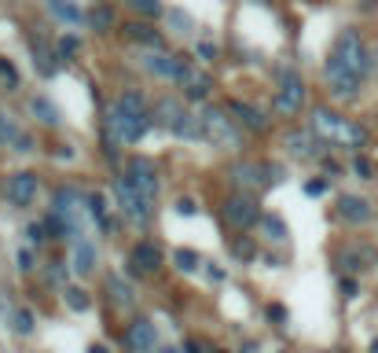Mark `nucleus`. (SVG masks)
<instances>
[{"label":"nucleus","instance_id":"a19ab883","mask_svg":"<svg viewBox=\"0 0 378 353\" xmlns=\"http://www.w3.org/2000/svg\"><path fill=\"white\" fill-rule=\"evenodd\" d=\"M195 210H199V206H195L191 199H180V202H177V213H180V217H191Z\"/></svg>","mask_w":378,"mask_h":353},{"label":"nucleus","instance_id":"49530a36","mask_svg":"<svg viewBox=\"0 0 378 353\" xmlns=\"http://www.w3.org/2000/svg\"><path fill=\"white\" fill-rule=\"evenodd\" d=\"M15 151H23V155H26V151H34V144H30V136H19V144H15Z\"/></svg>","mask_w":378,"mask_h":353},{"label":"nucleus","instance_id":"7ed1b4c3","mask_svg":"<svg viewBox=\"0 0 378 353\" xmlns=\"http://www.w3.org/2000/svg\"><path fill=\"white\" fill-rule=\"evenodd\" d=\"M331 59H334V63H342L345 70H353L356 78H364L367 67H371V59H367V45H364V37L356 34V30H342L338 41H334Z\"/></svg>","mask_w":378,"mask_h":353},{"label":"nucleus","instance_id":"3c124183","mask_svg":"<svg viewBox=\"0 0 378 353\" xmlns=\"http://www.w3.org/2000/svg\"><path fill=\"white\" fill-rule=\"evenodd\" d=\"M89 353H107V346H92Z\"/></svg>","mask_w":378,"mask_h":353},{"label":"nucleus","instance_id":"9d476101","mask_svg":"<svg viewBox=\"0 0 378 353\" xmlns=\"http://www.w3.org/2000/svg\"><path fill=\"white\" fill-rule=\"evenodd\" d=\"M4 195L8 202H15V206H30V202L37 199V173H12L4 180Z\"/></svg>","mask_w":378,"mask_h":353},{"label":"nucleus","instance_id":"e433bc0d","mask_svg":"<svg viewBox=\"0 0 378 353\" xmlns=\"http://www.w3.org/2000/svg\"><path fill=\"white\" fill-rule=\"evenodd\" d=\"M56 52H59V59H70L74 52H78V37H63Z\"/></svg>","mask_w":378,"mask_h":353},{"label":"nucleus","instance_id":"2f4dec72","mask_svg":"<svg viewBox=\"0 0 378 353\" xmlns=\"http://www.w3.org/2000/svg\"><path fill=\"white\" fill-rule=\"evenodd\" d=\"M89 23H92L96 30H111V26H114V12H107V8H96V12L89 15Z\"/></svg>","mask_w":378,"mask_h":353},{"label":"nucleus","instance_id":"9b49d317","mask_svg":"<svg viewBox=\"0 0 378 353\" xmlns=\"http://www.w3.org/2000/svg\"><path fill=\"white\" fill-rule=\"evenodd\" d=\"M360 81H364V78H356V74L345 70L342 63L327 59V85H331V92L338 96V100H353L356 89H360Z\"/></svg>","mask_w":378,"mask_h":353},{"label":"nucleus","instance_id":"c03bdc74","mask_svg":"<svg viewBox=\"0 0 378 353\" xmlns=\"http://www.w3.org/2000/svg\"><path fill=\"white\" fill-rule=\"evenodd\" d=\"M199 56H202V59H217V45H210V41H202V45H199Z\"/></svg>","mask_w":378,"mask_h":353},{"label":"nucleus","instance_id":"79ce46f5","mask_svg":"<svg viewBox=\"0 0 378 353\" xmlns=\"http://www.w3.org/2000/svg\"><path fill=\"white\" fill-rule=\"evenodd\" d=\"M26 235H30V239H34V243L48 239V235H45V224H30V228H26Z\"/></svg>","mask_w":378,"mask_h":353},{"label":"nucleus","instance_id":"f03ea898","mask_svg":"<svg viewBox=\"0 0 378 353\" xmlns=\"http://www.w3.org/2000/svg\"><path fill=\"white\" fill-rule=\"evenodd\" d=\"M312 129H316V136L323 144H338V147H349V151H360L367 144V129L345 122L342 114L327 111V107H320V111L312 114Z\"/></svg>","mask_w":378,"mask_h":353},{"label":"nucleus","instance_id":"473e14b6","mask_svg":"<svg viewBox=\"0 0 378 353\" xmlns=\"http://www.w3.org/2000/svg\"><path fill=\"white\" fill-rule=\"evenodd\" d=\"M15 331L19 335H30V331H34V317H30V309H15Z\"/></svg>","mask_w":378,"mask_h":353},{"label":"nucleus","instance_id":"603ef678","mask_svg":"<svg viewBox=\"0 0 378 353\" xmlns=\"http://www.w3.org/2000/svg\"><path fill=\"white\" fill-rule=\"evenodd\" d=\"M254 4H268V0H254Z\"/></svg>","mask_w":378,"mask_h":353},{"label":"nucleus","instance_id":"de8ad7c7","mask_svg":"<svg viewBox=\"0 0 378 353\" xmlns=\"http://www.w3.org/2000/svg\"><path fill=\"white\" fill-rule=\"evenodd\" d=\"M268 317H276V320H283V317H287V309H283V306H272V309H268Z\"/></svg>","mask_w":378,"mask_h":353},{"label":"nucleus","instance_id":"ea45409f","mask_svg":"<svg viewBox=\"0 0 378 353\" xmlns=\"http://www.w3.org/2000/svg\"><path fill=\"white\" fill-rule=\"evenodd\" d=\"M0 78H4L8 85H15V81H19V74H15L12 63H0Z\"/></svg>","mask_w":378,"mask_h":353},{"label":"nucleus","instance_id":"c85d7f7f","mask_svg":"<svg viewBox=\"0 0 378 353\" xmlns=\"http://www.w3.org/2000/svg\"><path fill=\"white\" fill-rule=\"evenodd\" d=\"M261 232L268 235V239H276V243L287 239V224L279 221V217H261Z\"/></svg>","mask_w":378,"mask_h":353},{"label":"nucleus","instance_id":"4468645a","mask_svg":"<svg viewBox=\"0 0 378 353\" xmlns=\"http://www.w3.org/2000/svg\"><path fill=\"white\" fill-rule=\"evenodd\" d=\"M158 261H162V254H158L155 243H136L133 254H129V265H133L136 276H151L158 269Z\"/></svg>","mask_w":378,"mask_h":353},{"label":"nucleus","instance_id":"0eeeda50","mask_svg":"<svg viewBox=\"0 0 378 353\" xmlns=\"http://www.w3.org/2000/svg\"><path fill=\"white\" fill-rule=\"evenodd\" d=\"M125 177H129V184H133L140 195H144L147 202L155 199V191H158V173H155V162L144 155H136V158H129V166H125Z\"/></svg>","mask_w":378,"mask_h":353},{"label":"nucleus","instance_id":"39448f33","mask_svg":"<svg viewBox=\"0 0 378 353\" xmlns=\"http://www.w3.org/2000/svg\"><path fill=\"white\" fill-rule=\"evenodd\" d=\"M114 199H118V210L125 213V221H133V224H140V228H144L147 224V217H151V202L140 195V191L129 184V177H118L114 180Z\"/></svg>","mask_w":378,"mask_h":353},{"label":"nucleus","instance_id":"aec40b11","mask_svg":"<svg viewBox=\"0 0 378 353\" xmlns=\"http://www.w3.org/2000/svg\"><path fill=\"white\" fill-rule=\"evenodd\" d=\"M338 261H342L345 272H360V269H367V265L378 261V254H375V250H356V247H349V250H342Z\"/></svg>","mask_w":378,"mask_h":353},{"label":"nucleus","instance_id":"4c0bfd02","mask_svg":"<svg viewBox=\"0 0 378 353\" xmlns=\"http://www.w3.org/2000/svg\"><path fill=\"white\" fill-rule=\"evenodd\" d=\"M353 173L360 177V180H367V177H371V162H367V158H360V155H356V158H353Z\"/></svg>","mask_w":378,"mask_h":353},{"label":"nucleus","instance_id":"6e6552de","mask_svg":"<svg viewBox=\"0 0 378 353\" xmlns=\"http://www.w3.org/2000/svg\"><path fill=\"white\" fill-rule=\"evenodd\" d=\"M232 184L243 191V195H257L265 184H268V166H257V162H235L228 169Z\"/></svg>","mask_w":378,"mask_h":353},{"label":"nucleus","instance_id":"a878e982","mask_svg":"<svg viewBox=\"0 0 378 353\" xmlns=\"http://www.w3.org/2000/svg\"><path fill=\"white\" fill-rule=\"evenodd\" d=\"M19 125H15V118L12 114H0V147H15L19 144Z\"/></svg>","mask_w":378,"mask_h":353},{"label":"nucleus","instance_id":"f257e3e1","mask_svg":"<svg viewBox=\"0 0 378 353\" xmlns=\"http://www.w3.org/2000/svg\"><path fill=\"white\" fill-rule=\"evenodd\" d=\"M147 129V107H144V96L140 92H125L122 100L111 107L107 114V144L114 147H125V144H136Z\"/></svg>","mask_w":378,"mask_h":353},{"label":"nucleus","instance_id":"423d86ee","mask_svg":"<svg viewBox=\"0 0 378 353\" xmlns=\"http://www.w3.org/2000/svg\"><path fill=\"white\" fill-rule=\"evenodd\" d=\"M301 103H305V85H301V74L283 70V74H279V92H276L272 107H276L279 114H298Z\"/></svg>","mask_w":378,"mask_h":353},{"label":"nucleus","instance_id":"a18cd8bd","mask_svg":"<svg viewBox=\"0 0 378 353\" xmlns=\"http://www.w3.org/2000/svg\"><path fill=\"white\" fill-rule=\"evenodd\" d=\"M323 191H327V180H312L309 184V195H323Z\"/></svg>","mask_w":378,"mask_h":353},{"label":"nucleus","instance_id":"09e8293b","mask_svg":"<svg viewBox=\"0 0 378 353\" xmlns=\"http://www.w3.org/2000/svg\"><path fill=\"white\" fill-rule=\"evenodd\" d=\"M342 291H345V295L353 298V295H356V284H353V280H342Z\"/></svg>","mask_w":378,"mask_h":353},{"label":"nucleus","instance_id":"20e7f679","mask_svg":"<svg viewBox=\"0 0 378 353\" xmlns=\"http://www.w3.org/2000/svg\"><path fill=\"white\" fill-rule=\"evenodd\" d=\"M199 118H202V133H206V140H213L217 147H239V129H235V118H228L221 107H206Z\"/></svg>","mask_w":378,"mask_h":353},{"label":"nucleus","instance_id":"a211bd4d","mask_svg":"<svg viewBox=\"0 0 378 353\" xmlns=\"http://www.w3.org/2000/svg\"><path fill=\"white\" fill-rule=\"evenodd\" d=\"M92 265H96V247H92L89 239H81V235H78V239H74V272L89 276Z\"/></svg>","mask_w":378,"mask_h":353},{"label":"nucleus","instance_id":"f8f14e48","mask_svg":"<svg viewBox=\"0 0 378 353\" xmlns=\"http://www.w3.org/2000/svg\"><path fill=\"white\" fill-rule=\"evenodd\" d=\"M125 346L133 353H155V346H158L155 324H151V320H136V324L125 331Z\"/></svg>","mask_w":378,"mask_h":353},{"label":"nucleus","instance_id":"6ab92c4d","mask_svg":"<svg viewBox=\"0 0 378 353\" xmlns=\"http://www.w3.org/2000/svg\"><path fill=\"white\" fill-rule=\"evenodd\" d=\"M59 52H52L48 45H45V37H37L34 41V63H37V70L41 74H45V78H52V74H56L59 70Z\"/></svg>","mask_w":378,"mask_h":353},{"label":"nucleus","instance_id":"864d4df0","mask_svg":"<svg viewBox=\"0 0 378 353\" xmlns=\"http://www.w3.org/2000/svg\"><path fill=\"white\" fill-rule=\"evenodd\" d=\"M364 4H375V0H364Z\"/></svg>","mask_w":378,"mask_h":353},{"label":"nucleus","instance_id":"f3484780","mask_svg":"<svg viewBox=\"0 0 378 353\" xmlns=\"http://www.w3.org/2000/svg\"><path fill=\"white\" fill-rule=\"evenodd\" d=\"M338 217L349 221V224H364V221H371V206H367V199H360V195H342L338 199Z\"/></svg>","mask_w":378,"mask_h":353},{"label":"nucleus","instance_id":"dca6fc26","mask_svg":"<svg viewBox=\"0 0 378 353\" xmlns=\"http://www.w3.org/2000/svg\"><path fill=\"white\" fill-rule=\"evenodd\" d=\"M232 114H235V122H239L243 129H250V133H265V129H268L265 111H257V107L243 103V100H235V103H232Z\"/></svg>","mask_w":378,"mask_h":353},{"label":"nucleus","instance_id":"37998d69","mask_svg":"<svg viewBox=\"0 0 378 353\" xmlns=\"http://www.w3.org/2000/svg\"><path fill=\"white\" fill-rule=\"evenodd\" d=\"M19 269H23V272L34 269V254H30V250H19Z\"/></svg>","mask_w":378,"mask_h":353},{"label":"nucleus","instance_id":"f704fd0d","mask_svg":"<svg viewBox=\"0 0 378 353\" xmlns=\"http://www.w3.org/2000/svg\"><path fill=\"white\" fill-rule=\"evenodd\" d=\"M129 4H133L136 12H144V15H158L162 12V0H129Z\"/></svg>","mask_w":378,"mask_h":353},{"label":"nucleus","instance_id":"ddd939ff","mask_svg":"<svg viewBox=\"0 0 378 353\" xmlns=\"http://www.w3.org/2000/svg\"><path fill=\"white\" fill-rule=\"evenodd\" d=\"M177 81L184 85V96H188V100H206V96H210V89H213V81L206 78V74L191 70L188 63H180V74H177Z\"/></svg>","mask_w":378,"mask_h":353},{"label":"nucleus","instance_id":"bb28decb","mask_svg":"<svg viewBox=\"0 0 378 353\" xmlns=\"http://www.w3.org/2000/svg\"><path fill=\"white\" fill-rule=\"evenodd\" d=\"M129 34H133L140 45H147L151 52H162V37H158L151 26H129Z\"/></svg>","mask_w":378,"mask_h":353},{"label":"nucleus","instance_id":"2eb2a0df","mask_svg":"<svg viewBox=\"0 0 378 353\" xmlns=\"http://www.w3.org/2000/svg\"><path fill=\"white\" fill-rule=\"evenodd\" d=\"M320 147H323V140H316L312 133H301V129L287 133V151L298 158H320Z\"/></svg>","mask_w":378,"mask_h":353},{"label":"nucleus","instance_id":"4be33fe9","mask_svg":"<svg viewBox=\"0 0 378 353\" xmlns=\"http://www.w3.org/2000/svg\"><path fill=\"white\" fill-rule=\"evenodd\" d=\"M184 114H188V111H184L180 100H162V103L155 107V122H162L166 129H177V122H180Z\"/></svg>","mask_w":378,"mask_h":353},{"label":"nucleus","instance_id":"c756f323","mask_svg":"<svg viewBox=\"0 0 378 353\" xmlns=\"http://www.w3.org/2000/svg\"><path fill=\"white\" fill-rule=\"evenodd\" d=\"M63 298H67V306L78 309V313H85V309H89V295H85L81 287H63Z\"/></svg>","mask_w":378,"mask_h":353},{"label":"nucleus","instance_id":"cd10ccee","mask_svg":"<svg viewBox=\"0 0 378 353\" xmlns=\"http://www.w3.org/2000/svg\"><path fill=\"white\" fill-rule=\"evenodd\" d=\"M85 210H89L92 221H100L103 228H107V206H103V195H100V191H96V195H85Z\"/></svg>","mask_w":378,"mask_h":353},{"label":"nucleus","instance_id":"7c9ffc66","mask_svg":"<svg viewBox=\"0 0 378 353\" xmlns=\"http://www.w3.org/2000/svg\"><path fill=\"white\" fill-rule=\"evenodd\" d=\"M177 269L180 272H195L199 269V254L195 250H177Z\"/></svg>","mask_w":378,"mask_h":353},{"label":"nucleus","instance_id":"72a5a7b5","mask_svg":"<svg viewBox=\"0 0 378 353\" xmlns=\"http://www.w3.org/2000/svg\"><path fill=\"white\" fill-rule=\"evenodd\" d=\"M235 258H246V261H250V258H257V247H254V243L250 239H235Z\"/></svg>","mask_w":378,"mask_h":353},{"label":"nucleus","instance_id":"58836bf2","mask_svg":"<svg viewBox=\"0 0 378 353\" xmlns=\"http://www.w3.org/2000/svg\"><path fill=\"white\" fill-rule=\"evenodd\" d=\"M169 23L177 26V30H191V19L184 15V12H169Z\"/></svg>","mask_w":378,"mask_h":353},{"label":"nucleus","instance_id":"5701e85b","mask_svg":"<svg viewBox=\"0 0 378 353\" xmlns=\"http://www.w3.org/2000/svg\"><path fill=\"white\" fill-rule=\"evenodd\" d=\"M48 12L56 15L59 23H67V26H81L85 23V15L70 4V0H48Z\"/></svg>","mask_w":378,"mask_h":353},{"label":"nucleus","instance_id":"1a4fd4ad","mask_svg":"<svg viewBox=\"0 0 378 353\" xmlns=\"http://www.w3.org/2000/svg\"><path fill=\"white\" fill-rule=\"evenodd\" d=\"M224 221L235 224V228H250L254 221H261V210H257L254 195H243V191H235V195L224 202Z\"/></svg>","mask_w":378,"mask_h":353},{"label":"nucleus","instance_id":"b1692460","mask_svg":"<svg viewBox=\"0 0 378 353\" xmlns=\"http://www.w3.org/2000/svg\"><path fill=\"white\" fill-rule=\"evenodd\" d=\"M107 291H111V302L118 306V309H133V287L129 284H122V276H111V280H107Z\"/></svg>","mask_w":378,"mask_h":353},{"label":"nucleus","instance_id":"393cba45","mask_svg":"<svg viewBox=\"0 0 378 353\" xmlns=\"http://www.w3.org/2000/svg\"><path fill=\"white\" fill-rule=\"evenodd\" d=\"M30 111L37 114V122H41V125H59V111L45 100V96H37V100L30 103Z\"/></svg>","mask_w":378,"mask_h":353},{"label":"nucleus","instance_id":"412c9836","mask_svg":"<svg viewBox=\"0 0 378 353\" xmlns=\"http://www.w3.org/2000/svg\"><path fill=\"white\" fill-rule=\"evenodd\" d=\"M147 70H155V74H162V78H173V81H177L180 59H173L169 52H151V56H147Z\"/></svg>","mask_w":378,"mask_h":353},{"label":"nucleus","instance_id":"8fccbe9b","mask_svg":"<svg viewBox=\"0 0 378 353\" xmlns=\"http://www.w3.org/2000/svg\"><path fill=\"white\" fill-rule=\"evenodd\" d=\"M188 353H202V346L199 342H188Z\"/></svg>","mask_w":378,"mask_h":353},{"label":"nucleus","instance_id":"c9c22d12","mask_svg":"<svg viewBox=\"0 0 378 353\" xmlns=\"http://www.w3.org/2000/svg\"><path fill=\"white\" fill-rule=\"evenodd\" d=\"M63 269H67V265H63V261H52L48 265V284H56V287H67V284H63Z\"/></svg>","mask_w":378,"mask_h":353}]
</instances>
